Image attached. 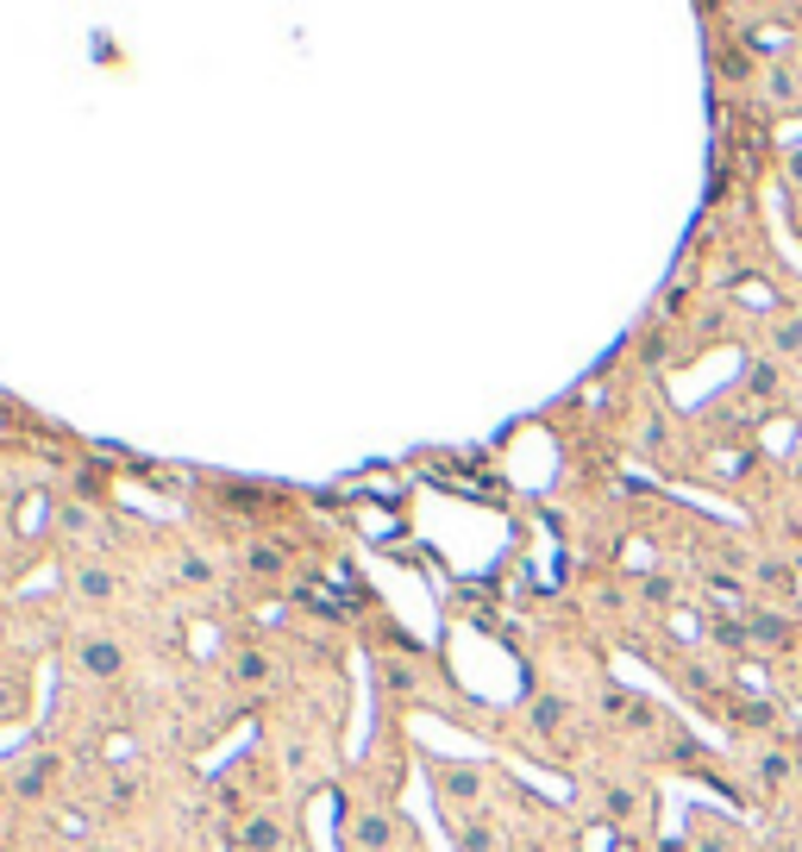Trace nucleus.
<instances>
[{
  "label": "nucleus",
  "mask_w": 802,
  "mask_h": 852,
  "mask_svg": "<svg viewBox=\"0 0 802 852\" xmlns=\"http://www.w3.org/2000/svg\"><path fill=\"white\" fill-rule=\"evenodd\" d=\"M88 852H100V847H88Z\"/></svg>",
  "instance_id": "412c9836"
},
{
  "label": "nucleus",
  "mask_w": 802,
  "mask_h": 852,
  "mask_svg": "<svg viewBox=\"0 0 802 852\" xmlns=\"http://www.w3.org/2000/svg\"><path fill=\"white\" fill-rule=\"evenodd\" d=\"M276 847H282V821H276V815L239 821V852H276Z\"/></svg>",
  "instance_id": "7ed1b4c3"
},
{
  "label": "nucleus",
  "mask_w": 802,
  "mask_h": 852,
  "mask_svg": "<svg viewBox=\"0 0 802 852\" xmlns=\"http://www.w3.org/2000/svg\"><path fill=\"white\" fill-rule=\"evenodd\" d=\"M57 777H63V758H57V752H38V758H32V765H25L20 771V796H45L50 783H57Z\"/></svg>",
  "instance_id": "20e7f679"
},
{
  "label": "nucleus",
  "mask_w": 802,
  "mask_h": 852,
  "mask_svg": "<svg viewBox=\"0 0 802 852\" xmlns=\"http://www.w3.org/2000/svg\"><path fill=\"white\" fill-rule=\"evenodd\" d=\"M75 589H82L88 601H107L113 589H120V576H113V571H95V564H88V571L75 576Z\"/></svg>",
  "instance_id": "6e6552de"
},
{
  "label": "nucleus",
  "mask_w": 802,
  "mask_h": 852,
  "mask_svg": "<svg viewBox=\"0 0 802 852\" xmlns=\"http://www.w3.org/2000/svg\"><path fill=\"white\" fill-rule=\"evenodd\" d=\"M752 633H758L765 646H783V640H790V626H783V621H771V614H765V621H752Z\"/></svg>",
  "instance_id": "ddd939ff"
},
{
  "label": "nucleus",
  "mask_w": 802,
  "mask_h": 852,
  "mask_svg": "<svg viewBox=\"0 0 802 852\" xmlns=\"http://www.w3.org/2000/svg\"><path fill=\"white\" fill-rule=\"evenodd\" d=\"M245 571L251 576H282L289 571V551L270 546V539H257V546H245Z\"/></svg>",
  "instance_id": "423d86ee"
},
{
  "label": "nucleus",
  "mask_w": 802,
  "mask_h": 852,
  "mask_svg": "<svg viewBox=\"0 0 802 852\" xmlns=\"http://www.w3.org/2000/svg\"><path fill=\"white\" fill-rule=\"evenodd\" d=\"M382 852L389 847V821L382 815H357V821H345V852Z\"/></svg>",
  "instance_id": "39448f33"
},
{
  "label": "nucleus",
  "mask_w": 802,
  "mask_h": 852,
  "mask_svg": "<svg viewBox=\"0 0 802 852\" xmlns=\"http://www.w3.org/2000/svg\"><path fill=\"white\" fill-rule=\"evenodd\" d=\"M633 808H640L633 790H608V815H633Z\"/></svg>",
  "instance_id": "2eb2a0df"
},
{
  "label": "nucleus",
  "mask_w": 802,
  "mask_h": 852,
  "mask_svg": "<svg viewBox=\"0 0 802 852\" xmlns=\"http://www.w3.org/2000/svg\"><path fill=\"white\" fill-rule=\"evenodd\" d=\"M0 514H7V501H0Z\"/></svg>",
  "instance_id": "aec40b11"
},
{
  "label": "nucleus",
  "mask_w": 802,
  "mask_h": 852,
  "mask_svg": "<svg viewBox=\"0 0 802 852\" xmlns=\"http://www.w3.org/2000/svg\"><path fill=\"white\" fill-rule=\"evenodd\" d=\"M790 175H797V195H802V150L790 157Z\"/></svg>",
  "instance_id": "a211bd4d"
},
{
  "label": "nucleus",
  "mask_w": 802,
  "mask_h": 852,
  "mask_svg": "<svg viewBox=\"0 0 802 852\" xmlns=\"http://www.w3.org/2000/svg\"><path fill=\"white\" fill-rule=\"evenodd\" d=\"M232 677H239V683H251V690H257V683H270V677H276V665H270V658H264V652H239V658H232Z\"/></svg>",
  "instance_id": "0eeeda50"
},
{
  "label": "nucleus",
  "mask_w": 802,
  "mask_h": 852,
  "mask_svg": "<svg viewBox=\"0 0 802 852\" xmlns=\"http://www.w3.org/2000/svg\"><path fill=\"white\" fill-rule=\"evenodd\" d=\"M702 852H727V847H715V840H708V847H702Z\"/></svg>",
  "instance_id": "6ab92c4d"
},
{
  "label": "nucleus",
  "mask_w": 802,
  "mask_h": 852,
  "mask_svg": "<svg viewBox=\"0 0 802 852\" xmlns=\"http://www.w3.org/2000/svg\"><path fill=\"white\" fill-rule=\"evenodd\" d=\"M433 777H439V802H446V808L483 796V771H476V765H439Z\"/></svg>",
  "instance_id": "f03ea898"
},
{
  "label": "nucleus",
  "mask_w": 802,
  "mask_h": 852,
  "mask_svg": "<svg viewBox=\"0 0 802 852\" xmlns=\"http://www.w3.org/2000/svg\"><path fill=\"white\" fill-rule=\"evenodd\" d=\"M777 351H802V320H790L783 332H777Z\"/></svg>",
  "instance_id": "dca6fc26"
},
{
  "label": "nucleus",
  "mask_w": 802,
  "mask_h": 852,
  "mask_svg": "<svg viewBox=\"0 0 802 852\" xmlns=\"http://www.w3.org/2000/svg\"><path fill=\"white\" fill-rule=\"evenodd\" d=\"M75 671L88 677V683H113V677L125 671L120 640H107V633H82V640H75Z\"/></svg>",
  "instance_id": "f257e3e1"
},
{
  "label": "nucleus",
  "mask_w": 802,
  "mask_h": 852,
  "mask_svg": "<svg viewBox=\"0 0 802 852\" xmlns=\"http://www.w3.org/2000/svg\"><path fill=\"white\" fill-rule=\"evenodd\" d=\"M558 727H564V702L539 696V702H533V733H558Z\"/></svg>",
  "instance_id": "1a4fd4ad"
},
{
  "label": "nucleus",
  "mask_w": 802,
  "mask_h": 852,
  "mask_svg": "<svg viewBox=\"0 0 802 852\" xmlns=\"http://www.w3.org/2000/svg\"><path fill=\"white\" fill-rule=\"evenodd\" d=\"M182 576H189V583H214V564H207V558H182Z\"/></svg>",
  "instance_id": "4468645a"
},
{
  "label": "nucleus",
  "mask_w": 802,
  "mask_h": 852,
  "mask_svg": "<svg viewBox=\"0 0 802 852\" xmlns=\"http://www.w3.org/2000/svg\"><path fill=\"white\" fill-rule=\"evenodd\" d=\"M458 847H464V852H496V827H489V821H471L464 833H458Z\"/></svg>",
  "instance_id": "9b49d317"
},
{
  "label": "nucleus",
  "mask_w": 802,
  "mask_h": 852,
  "mask_svg": "<svg viewBox=\"0 0 802 852\" xmlns=\"http://www.w3.org/2000/svg\"><path fill=\"white\" fill-rule=\"evenodd\" d=\"M57 521H63V533H75V539H82V533H95V508H88V501H70Z\"/></svg>",
  "instance_id": "9d476101"
},
{
  "label": "nucleus",
  "mask_w": 802,
  "mask_h": 852,
  "mask_svg": "<svg viewBox=\"0 0 802 852\" xmlns=\"http://www.w3.org/2000/svg\"><path fill=\"white\" fill-rule=\"evenodd\" d=\"M777 389V370H765V364H758V370H752V395H771Z\"/></svg>",
  "instance_id": "f3484780"
},
{
  "label": "nucleus",
  "mask_w": 802,
  "mask_h": 852,
  "mask_svg": "<svg viewBox=\"0 0 802 852\" xmlns=\"http://www.w3.org/2000/svg\"><path fill=\"white\" fill-rule=\"evenodd\" d=\"M715 63H721L727 75H746V70H752V57H746L740 45H721V50H715Z\"/></svg>",
  "instance_id": "f8f14e48"
}]
</instances>
